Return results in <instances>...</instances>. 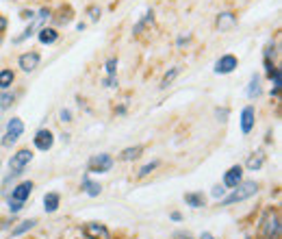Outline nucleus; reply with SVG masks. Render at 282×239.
Wrapping results in <instances>:
<instances>
[{"label":"nucleus","mask_w":282,"mask_h":239,"mask_svg":"<svg viewBox=\"0 0 282 239\" xmlns=\"http://www.w3.org/2000/svg\"><path fill=\"white\" fill-rule=\"evenodd\" d=\"M261 237L263 239H278L280 237V215L276 209L265 211L261 220Z\"/></svg>","instance_id":"obj_1"},{"label":"nucleus","mask_w":282,"mask_h":239,"mask_svg":"<svg viewBox=\"0 0 282 239\" xmlns=\"http://www.w3.org/2000/svg\"><path fill=\"white\" fill-rule=\"evenodd\" d=\"M259 191V183H254V181H245V183H239L235 191H232L230 196H226L224 200H221V205L228 207V205H235V202H241V200H248L252 198V196Z\"/></svg>","instance_id":"obj_2"},{"label":"nucleus","mask_w":282,"mask_h":239,"mask_svg":"<svg viewBox=\"0 0 282 239\" xmlns=\"http://www.w3.org/2000/svg\"><path fill=\"white\" fill-rule=\"evenodd\" d=\"M31 159H33V152L28 150V148H24V150H17L13 157H11V161H9V170H11V174H20L24 167L31 163Z\"/></svg>","instance_id":"obj_3"},{"label":"nucleus","mask_w":282,"mask_h":239,"mask_svg":"<svg viewBox=\"0 0 282 239\" xmlns=\"http://www.w3.org/2000/svg\"><path fill=\"white\" fill-rule=\"evenodd\" d=\"M22 130H24L22 120L11 118V120H9V124H7V135H4V139H2V146H11V143H15L17 139H20Z\"/></svg>","instance_id":"obj_4"},{"label":"nucleus","mask_w":282,"mask_h":239,"mask_svg":"<svg viewBox=\"0 0 282 239\" xmlns=\"http://www.w3.org/2000/svg\"><path fill=\"white\" fill-rule=\"evenodd\" d=\"M113 167V159L109 157V154H98V157H94L92 161H89V172H109Z\"/></svg>","instance_id":"obj_5"},{"label":"nucleus","mask_w":282,"mask_h":239,"mask_svg":"<svg viewBox=\"0 0 282 239\" xmlns=\"http://www.w3.org/2000/svg\"><path fill=\"white\" fill-rule=\"evenodd\" d=\"M237 65H239V61H237L235 55H224L217 63H215V72H217V74H230Z\"/></svg>","instance_id":"obj_6"},{"label":"nucleus","mask_w":282,"mask_h":239,"mask_svg":"<svg viewBox=\"0 0 282 239\" xmlns=\"http://www.w3.org/2000/svg\"><path fill=\"white\" fill-rule=\"evenodd\" d=\"M85 235H87V239H111L109 229L102 224H95V222L85 226Z\"/></svg>","instance_id":"obj_7"},{"label":"nucleus","mask_w":282,"mask_h":239,"mask_svg":"<svg viewBox=\"0 0 282 239\" xmlns=\"http://www.w3.org/2000/svg\"><path fill=\"white\" fill-rule=\"evenodd\" d=\"M52 143H55V137H52V133L48 128H41L37 130V135H35V146L39 148V150H50Z\"/></svg>","instance_id":"obj_8"},{"label":"nucleus","mask_w":282,"mask_h":239,"mask_svg":"<svg viewBox=\"0 0 282 239\" xmlns=\"http://www.w3.org/2000/svg\"><path fill=\"white\" fill-rule=\"evenodd\" d=\"M31 191H33V183H31V181H24V183L17 185L13 191H11V200H13V202H24V200H28Z\"/></svg>","instance_id":"obj_9"},{"label":"nucleus","mask_w":282,"mask_h":239,"mask_svg":"<svg viewBox=\"0 0 282 239\" xmlns=\"http://www.w3.org/2000/svg\"><path fill=\"white\" fill-rule=\"evenodd\" d=\"M50 15H52V11H50V9H41V11H39V20H37V22H33L31 26H28L26 31H24V33L20 35V37H15V44H20V41H24L26 37H31L33 31H35V26H39V24L44 22V20H50Z\"/></svg>","instance_id":"obj_10"},{"label":"nucleus","mask_w":282,"mask_h":239,"mask_svg":"<svg viewBox=\"0 0 282 239\" xmlns=\"http://www.w3.org/2000/svg\"><path fill=\"white\" fill-rule=\"evenodd\" d=\"M254 118H256L254 107H245V109L241 111V130H243V135H248L250 130L254 128Z\"/></svg>","instance_id":"obj_11"},{"label":"nucleus","mask_w":282,"mask_h":239,"mask_svg":"<svg viewBox=\"0 0 282 239\" xmlns=\"http://www.w3.org/2000/svg\"><path fill=\"white\" fill-rule=\"evenodd\" d=\"M37 65H39V55L37 52H24V55L20 57V68L24 72H33Z\"/></svg>","instance_id":"obj_12"},{"label":"nucleus","mask_w":282,"mask_h":239,"mask_svg":"<svg viewBox=\"0 0 282 239\" xmlns=\"http://www.w3.org/2000/svg\"><path fill=\"white\" fill-rule=\"evenodd\" d=\"M241 176H243L241 165L230 167V170L226 172V176H224V185H226V187H237V185L241 183Z\"/></svg>","instance_id":"obj_13"},{"label":"nucleus","mask_w":282,"mask_h":239,"mask_svg":"<svg viewBox=\"0 0 282 239\" xmlns=\"http://www.w3.org/2000/svg\"><path fill=\"white\" fill-rule=\"evenodd\" d=\"M232 26H237V15H232L230 11L217 15V28L219 31H230Z\"/></svg>","instance_id":"obj_14"},{"label":"nucleus","mask_w":282,"mask_h":239,"mask_svg":"<svg viewBox=\"0 0 282 239\" xmlns=\"http://www.w3.org/2000/svg\"><path fill=\"white\" fill-rule=\"evenodd\" d=\"M39 41L41 44H55V41L59 39V33L55 31V28H39Z\"/></svg>","instance_id":"obj_15"},{"label":"nucleus","mask_w":282,"mask_h":239,"mask_svg":"<svg viewBox=\"0 0 282 239\" xmlns=\"http://www.w3.org/2000/svg\"><path fill=\"white\" fill-rule=\"evenodd\" d=\"M59 200H61L59 198V194H46L44 196V209L48 213H55L59 209Z\"/></svg>","instance_id":"obj_16"},{"label":"nucleus","mask_w":282,"mask_h":239,"mask_svg":"<svg viewBox=\"0 0 282 239\" xmlns=\"http://www.w3.org/2000/svg\"><path fill=\"white\" fill-rule=\"evenodd\" d=\"M185 202L193 209H200V207L206 205V198H204L202 194H185Z\"/></svg>","instance_id":"obj_17"},{"label":"nucleus","mask_w":282,"mask_h":239,"mask_svg":"<svg viewBox=\"0 0 282 239\" xmlns=\"http://www.w3.org/2000/svg\"><path fill=\"white\" fill-rule=\"evenodd\" d=\"M141 152H143V146L126 148V150L119 154V159H122V161H133V159H137V157H141Z\"/></svg>","instance_id":"obj_18"},{"label":"nucleus","mask_w":282,"mask_h":239,"mask_svg":"<svg viewBox=\"0 0 282 239\" xmlns=\"http://www.w3.org/2000/svg\"><path fill=\"white\" fill-rule=\"evenodd\" d=\"M263 163H265V154H263V150L254 152V154H252V157L248 159V167H250V170H259Z\"/></svg>","instance_id":"obj_19"},{"label":"nucleus","mask_w":282,"mask_h":239,"mask_svg":"<svg viewBox=\"0 0 282 239\" xmlns=\"http://www.w3.org/2000/svg\"><path fill=\"white\" fill-rule=\"evenodd\" d=\"M83 187H85L87 196H100V191H102L100 185L94 183V181H89V178H85V181H83Z\"/></svg>","instance_id":"obj_20"},{"label":"nucleus","mask_w":282,"mask_h":239,"mask_svg":"<svg viewBox=\"0 0 282 239\" xmlns=\"http://www.w3.org/2000/svg\"><path fill=\"white\" fill-rule=\"evenodd\" d=\"M13 79H15L13 72H11V70H2V72H0V87H2V89L11 87V83H13Z\"/></svg>","instance_id":"obj_21"},{"label":"nucleus","mask_w":282,"mask_h":239,"mask_svg":"<svg viewBox=\"0 0 282 239\" xmlns=\"http://www.w3.org/2000/svg\"><path fill=\"white\" fill-rule=\"evenodd\" d=\"M248 96L250 98H254V96H261V79L259 76H254L250 83V87H248Z\"/></svg>","instance_id":"obj_22"},{"label":"nucleus","mask_w":282,"mask_h":239,"mask_svg":"<svg viewBox=\"0 0 282 239\" xmlns=\"http://www.w3.org/2000/svg\"><path fill=\"white\" fill-rule=\"evenodd\" d=\"M37 224V220H26V222H22L20 226H17V229H13V235L17 237V235H22V233H26V231H31L33 226Z\"/></svg>","instance_id":"obj_23"},{"label":"nucleus","mask_w":282,"mask_h":239,"mask_svg":"<svg viewBox=\"0 0 282 239\" xmlns=\"http://www.w3.org/2000/svg\"><path fill=\"white\" fill-rule=\"evenodd\" d=\"M178 72H181V68H172V70H170V72H167V74L163 76V81H161V87H167V85H170V83H172V81L178 76Z\"/></svg>","instance_id":"obj_24"},{"label":"nucleus","mask_w":282,"mask_h":239,"mask_svg":"<svg viewBox=\"0 0 282 239\" xmlns=\"http://www.w3.org/2000/svg\"><path fill=\"white\" fill-rule=\"evenodd\" d=\"M157 167H159V161H152V163H148V165H143L141 167V170H139V176L143 178V176H148L150 174V172H154V170H157Z\"/></svg>","instance_id":"obj_25"},{"label":"nucleus","mask_w":282,"mask_h":239,"mask_svg":"<svg viewBox=\"0 0 282 239\" xmlns=\"http://www.w3.org/2000/svg\"><path fill=\"white\" fill-rule=\"evenodd\" d=\"M115 70H117V59H109V61H106V74L115 76Z\"/></svg>","instance_id":"obj_26"},{"label":"nucleus","mask_w":282,"mask_h":239,"mask_svg":"<svg viewBox=\"0 0 282 239\" xmlns=\"http://www.w3.org/2000/svg\"><path fill=\"white\" fill-rule=\"evenodd\" d=\"M24 202H13V200H9V209H11V213H17L22 209Z\"/></svg>","instance_id":"obj_27"},{"label":"nucleus","mask_w":282,"mask_h":239,"mask_svg":"<svg viewBox=\"0 0 282 239\" xmlns=\"http://www.w3.org/2000/svg\"><path fill=\"white\" fill-rule=\"evenodd\" d=\"M104 85H106V87H115V85H117V79H115V76H109V79L104 81Z\"/></svg>","instance_id":"obj_28"},{"label":"nucleus","mask_w":282,"mask_h":239,"mask_svg":"<svg viewBox=\"0 0 282 239\" xmlns=\"http://www.w3.org/2000/svg\"><path fill=\"white\" fill-rule=\"evenodd\" d=\"M224 191H226L224 187H215L213 189V196H215V198H221V196H224Z\"/></svg>","instance_id":"obj_29"},{"label":"nucleus","mask_w":282,"mask_h":239,"mask_svg":"<svg viewBox=\"0 0 282 239\" xmlns=\"http://www.w3.org/2000/svg\"><path fill=\"white\" fill-rule=\"evenodd\" d=\"M89 13H92V20H98V17H100V9L92 7V9H89Z\"/></svg>","instance_id":"obj_30"},{"label":"nucleus","mask_w":282,"mask_h":239,"mask_svg":"<svg viewBox=\"0 0 282 239\" xmlns=\"http://www.w3.org/2000/svg\"><path fill=\"white\" fill-rule=\"evenodd\" d=\"M61 120H63V122H70V111H68V109L61 111Z\"/></svg>","instance_id":"obj_31"},{"label":"nucleus","mask_w":282,"mask_h":239,"mask_svg":"<svg viewBox=\"0 0 282 239\" xmlns=\"http://www.w3.org/2000/svg\"><path fill=\"white\" fill-rule=\"evenodd\" d=\"M11 100H13V96H4V98H2V107H9Z\"/></svg>","instance_id":"obj_32"},{"label":"nucleus","mask_w":282,"mask_h":239,"mask_svg":"<svg viewBox=\"0 0 282 239\" xmlns=\"http://www.w3.org/2000/svg\"><path fill=\"white\" fill-rule=\"evenodd\" d=\"M172 220H174V222H181L183 215H181V213H172Z\"/></svg>","instance_id":"obj_33"},{"label":"nucleus","mask_w":282,"mask_h":239,"mask_svg":"<svg viewBox=\"0 0 282 239\" xmlns=\"http://www.w3.org/2000/svg\"><path fill=\"white\" fill-rule=\"evenodd\" d=\"M200 239H213V235H211V233H202Z\"/></svg>","instance_id":"obj_34"},{"label":"nucleus","mask_w":282,"mask_h":239,"mask_svg":"<svg viewBox=\"0 0 282 239\" xmlns=\"http://www.w3.org/2000/svg\"><path fill=\"white\" fill-rule=\"evenodd\" d=\"M2 28H4V20H2V17H0V31H2Z\"/></svg>","instance_id":"obj_35"}]
</instances>
